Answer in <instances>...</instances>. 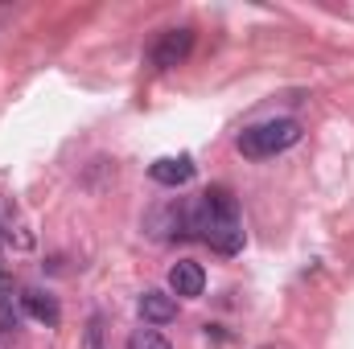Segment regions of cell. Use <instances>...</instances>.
I'll return each instance as SVG.
<instances>
[{
  "mask_svg": "<svg viewBox=\"0 0 354 349\" xmlns=\"http://www.w3.org/2000/svg\"><path fill=\"white\" fill-rule=\"evenodd\" d=\"M297 140H301L297 119H268V123H256V128L239 132V152L252 157V161H264V157H276V152L292 148Z\"/></svg>",
  "mask_w": 354,
  "mask_h": 349,
  "instance_id": "1",
  "label": "cell"
},
{
  "mask_svg": "<svg viewBox=\"0 0 354 349\" xmlns=\"http://www.w3.org/2000/svg\"><path fill=\"white\" fill-rule=\"evenodd\" d=\"M206 201H210V230H206V243L223 255H235L243 247V226H239V210H235V197L227 189H206Z\"/></svg>",
  "mask_w": 354,
  "mask_h": 349,
  "instance_id": "2",
  "label": "cell"
},
{
  "mask_svg": "<svg viewBox=\"0 0 354 349\" xmlns=\"http://www.w3.org/2000/svg\"><path fill=\"white\" fill-rule=\"evenodd\" d=\"M189 46H194V29H165L161 37H157V46H153V66L157 70H169L177 62H185V54H189Z\"/></svg>",
  "mask_w": 354,
  "mask_h": 349,
  "instance_id": "3",
  "label": "cell"
},
{
  "mask_svg": "<svg viewBox=\"0 0 354 349\" xmlns=\"http://www.w3.org/2000/svg\"><path fill=\"white\" fill-rule=\"evenodd\" d=\"M21 308H25L33 321L50 325V329L62 321V308H58V300H54L50 292H41V288H25V292H21Z\"/></svg>",
  "mask_w": 354,
  "mask_h": 349,
  "instance_id": "4",
  "label": "cell"
},
{
  "mask_svg": "<svg viewBox=\"0 0 354 349\" xmlns=\"http://www.w3.org/2000/svg\"><path fill=\"white\" fill-rule=\"evenodd\" d=\"M169 288H174V296H202V288H206V271H202V263L181 259L174 271H169Z\"/></svg>",
  "mask_w": 354,
  "mask_h": 349,
  "instance_id": "5",
  "label": "cell"
},
{
  "mask_svg": "<svg viewBox=\"0 0 354 349\" xmlns=\"http://www.w3.org/2000/svg\"><path fill=\"white\" fill-rule=\"evenodd\" d=\"M149 177L157 181V185H185L189 177H194V161L189 157H161V161H153L149 165Z\"/></svg>",
  "mask_w": 354,
  "mask_h": 349,
  "instance_id": "6",
  "label": "cell"
},
{
  "mask_svg": "<svg viewBox=\"0 0 354 349\" xmlns=\"http://www.w3.org/2000/svg\"><path fill=\"white\" fill-rule=\"evenodd\" d=\"M136 308H140V317H145L149 325H169L177 317V300L165 296V292H145V296L136 300Z\"/></svg>",
  "mask_w": 354,
  "mask_h": 349,
  "instance_id": "7",
  "label": "cell"
},
{
  "mask_svg": "<svg viewBox=\"0 0 354 349\" xmlns=\"http://www.w3.org/2000/svg\"><path fill=\"white\" fill-rule=\"evenodd\" d=\"M128 349H174L157 329H136L132 337H128Z\"/></svg>",
  "mask_w": 354,
  "mask_h": 349,
  "instance_id": "8",
  "label": "cell"
},
{
  "mask_svg": "<svg viewBox=\"0 0 354 349\" xmlns=\"http://www.w3.org/2000/svg\"><path fill=\"white\" fill-rule=\"evenodd\" d=\"M95 349H99V341H95Z\"/></svg>",
  "mask_w": 354,
  "mask_h": 349,
  "instance_id": "9",
  "label": "cell"
}]
</instances>
